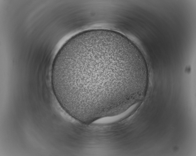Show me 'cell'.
Returning a JSON list of instances; mask_svg holds the SVG:
<instances>
[{
	"mask_svg": "<svg viewBox=\"0 0 196 156\" xmlns=\"http://www.w3.org/2000/svg\"><path fill=\"white\" fill-rule=\"evenodd\" d=\"M148 80L143 55L116 31L93 29L67 40L54 59L51 82L63 109L79 120L114 115L129 106Z\"/></svg>",
	"mask_w": 196,
	"mask_h": 156,
	"instance_id": "obj_1",
	"label": "cell"
}]
</instances>
